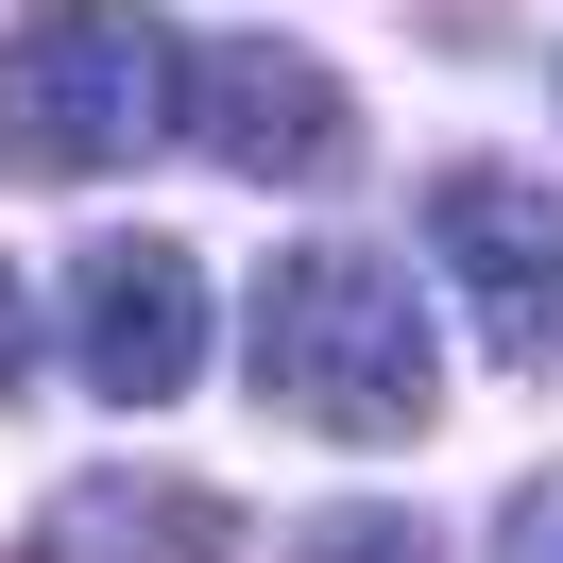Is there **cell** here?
Masks as SVG:
<instances>
[{
  "instance_id": "3957f363",
  "label": "cell",
  "mask_w": 563,
  "mask_h": 563,
  "mask_svg": "<svg viewBox=\"0 0 563 563\" xmlns=\"http://www.w3.org/2000/svg\"><path fill=\"white\" fill-rule=\"evenodd\" d=\"M172 137L206 154V172H256V188H324V172H358V103H342V69H308V52H274V35H206V52H172Z\"/></svg>"
},
{
  "instance_id": "52a82bcc",
  "label": "cell",
  "mask_w": 563,
  "mask_h": 563,
  "mask_svg": "<svg viewBox=\"0 0 563 563\" xmlns=\"http://www.w3.org/2000/svg\"><path fill=\"white\" fill-rule=\"evenodd\" d=\"M495 563H563V478H529L512 512H495Z\"/></svg>"
},
{
  "instance_id": "7a4b0ae2",
  "label": "cell",
  "mask_w": 563,
  "mask_h": 563,
  "mask_svg": "<svg viewBox=\"0 0 563 563\" xmlns=\"http://www.w3.org/2000/svg\"><path fill=\"white\" fill-rule=\"evenodd\" d=\"M154 120H172V35L137 0L0 18V172H120Z\"/></svg>"
},
{
  "instance_id": "ba28073f",
  "label": "cell",
  "mask_w": 563,
  "mask_h": 563,
  "mask_svg": "<svg viewBox=\"0 0 563 563\" xmlns=\"http://www.w3.org/2000/svg\"><path fill=\"white\" fill-rule=\"evenodd\" d=\"M18 376H35V290L0 274V393H18Z\"/></svg>"
},
{
  "instance_id": "8992f818",
  "label": "cell",
  "mask_w": 563,
  "mask_h": 563,
  "mask_svg": "<svg viewBox=\"0 0 563 563\" xmlns=\"http://www.w3.org/2000/svg\"><path fill=\"white\" fill-rule=\"evenodd\" d=\"M290 563H444V547H427L410 512H308V529H290Z\"/></svg>"
},
{
  "instance_id": "6da1fadb",
  "label": "cell",
  "mask_w": 563,
  "mask_h": 563,
  "mask_svg": "<svg viewBox=\"0 0 563 563\" xmlns=\"http://www.w3.org/2000/svg\"><path fill=\"white\" fill-rule=\"evenodd\" d=\"M444 358H427V290L376 256L308 240L256 274V410H290L308 444H410Z\"/></svg>"
},
{
  "instance_id": "5b68a950",
  "label": "cell",
  "mask_w": 563,
  "mask_h": 563,
  "mask_svg": "<svg viewBox=\"0 0 563 563\" xmlns=\"http://www.w3.org/2000/svg\"><path fill=\"white\" fill-rule=\"evenodd\" d=\"M69 376L103 410H172L206 376V256L188 240H86L69 256Z\"/></svg>"
},
{
  "instance_id": "277c9868",
  "label": "cell",
  "mask_w": 563,
  "mask_h": 563,
  "mask_svg": "<svg viewBox=\"0 0 563 563\" xmlns=\"http://www.w3.org/2000/svg\"><path fill=\"white\" fill-rule=\"evenodd\" d=\"M427 256H444V290L478 308V342L512 358V376L563 358V188H547V172L461 154V172L427 188Z\"/></svg>"
}]
</instances>
